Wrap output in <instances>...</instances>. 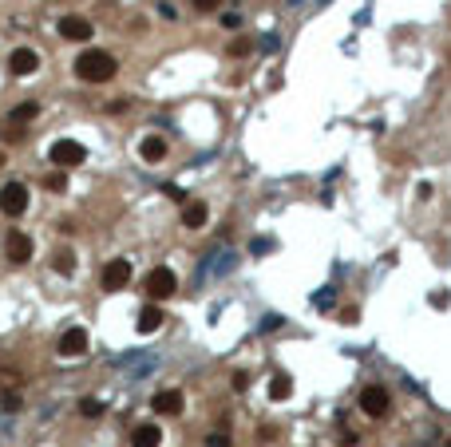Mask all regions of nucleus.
I'll return each instance as SVG.
<instances>
[{"label": "nucleus", "instance_id": "1", "mask_svg": "<svg viewBox=\"0 0 451 447\" xmlns=\"http://www.w3.org/2000/svg\"><path fill=\"white\" fill-rule=\"evenodd\" d=\"M72 68L84 84H107V79H115V72H119V60L103 48H87V52H79V60H75Z\"/></svg>", "mask_w": 451, "mask_h": 447}, {"label": "nucleus", "instance_id": "2", "mask_svg": "<svg viewBox=\"0 0 451 447\" xmlns=\"http://www.w3.org/2000/svg\"><path fill=\"white\" fill-rule=\"evenodd\" d=\"M143 289H146V297H151V301L159 305V301H167V297H174V289H178V278H174L171 266H155L151 273H146Z\"/></svg>", "mask_w": 451, "mask_h": 447}, {"label": "nucleus", "instance_id": "3", "mask_svg": "<svg viewBox=\"0 0 451 447\" xmlns=\"http://www.w3.org/2000/svg\"><path fill=\"white\" fill-rule=\"evenodd\" d=\"M48 158L56 162V170H72V167H79V162H87V146L75 143V139H56Z\"/></svg>", "mask_w": 451, "mask_h": 447}, {"label": "nucleus", "instance_id": "4", "mask_svg": "<svg viewBox=\"0 0 451 447\" xmlns=\"http://www.w3.org/2000/svg\"><path fill=\"white\" fill-rule=\"evenodd\" d=\"M388 408H392V396H388L384 384H368L365 392H360V411H365V416L380 420V416H388Z\"/></svg>", "mask_w": 451, "mask_h": 447}, {"label": "nucleus", "instance_id": "5", "mask_svg": "<svg viewBox=\"0 0 451 447\" xmlns=\"http://www.w3.org/2000/svg\"><path fill=\"white\" fill-rule=\"evenodd\" d=\"M0 210L8 218H20L28 210V186L24 182H4V190H0Z\"/></svg>", "mask_w": 451, "mask_h": 447}, {"label": "nucleus", "instance_id": "6", "mask_svg": "<svg viewBox=\"0 0 451 447\" xmlns=\"http://www.w3.org/2000/svg\"><path fill=\"white\" fill-rule=\"evenodd\" d=\"M131 285V262L127 257H115V262H107L103 266V289L107 293H119Z\"/></svg>", "mask_w": 451, "mask_h": 447}, {"label": "nucleus", "instance_id": "7", "mask_svg": "<svg viewBox=\"0 0 451 447\" xmlns=\"http://www.w3.org/2000/svg\"><path fill=\"white\" fill-rule=\"evenodd\" d=\"M56 32H60L63 40H72V44H87L91 40V20H84V16H60V24H56Z\"/></svg>", "mask_w": 451, "mask_h": 447}, {"label": "nucleus", "instance_id": "8", "mask_svg": "<svg viewBox=\"0 0 451 447\" xmlns=\"http://www.w3.org/2000/svg\"><path fill=\"white\" fill-rule=\"evenodd\" d=\"M56 352H60V356H68V361H75V356H84V352H87V333H84L79 325L63 328V337L56 340Z\"/></svg>", "mask_w": 451, "mask_h": 447}, {"label": "nucleus", "instance_id": "9", "mask_svg": "<svg viewBox=\"0 0 451 447\" xmlns=\"http://www.w3.org/2000/svg\"><path fill=\"white\" fill-rule=\"evenodd\" d=\"M151 408L159 411V416H183L186 400H183V392H178V388H159V392L151 396Z\"/></svg>", "mask_w": 451, "mask_h": 447}, {"label": "nucleus", "instance_id": "10", "mask_svg": "<svg viewBox=\"0 0 451 447\" xmlns=\"http://www.w3.org/2000/svg\"><path fill=\"white\" fill-rule=\"evenodd\" d=\"M206 218H210V210H206L202 198H186V202H183V226H186V230H202V226H206Z\"/></svg>", "mask_w": 451, "mask_h": 447}, {"label": "nucleus", "instance_id": "11", "mask_svg": "<svg viewBox=\"0 0 451 447\" xmlns=\"http://www.w3.org/2000/svg\"><path fill=\"white\" fill-rule=\"evenodd\" d=\"M40 68V56L32 48H16L13 56H8V72L13 75H32Z\"/></svg>", "mask_w": 451, "mask_h": 447}, {"label": "nucleus", "instance_id": "12", "mask_svg": "<svg viewBox=\"0 0 451 447\" xmlns=\"http://www.w3.org/2000/svg\"><path fill=\"white\" fill-rule=\"evenodd\" d=\"M8 262H13V266L32 262V238H28V234H8Z\"/></svg>", "mask_w": 451, "mask_h": 447}, {"label": "nucleus", "instance_id": "13", "mask_svg": "<svg viewBox=\"0 0 451 447\" xmlns=\"http://www.w3.org/2000/svg\"><path fill=\"white\" fill-rule=\"evenodd\" d=\"M139 158H143V162H162V158H167V139H162V135H143Z\"/></svg>", "mask_w": 451, "mask_h": 447}, {"label": "nucleus", "instance_id": "14", "mask_svg": "<svg viewBox=\"0 0 451 447\" xmlns=\"http://www.w3.org/2000/svg\"><path fill=\"white\" fill-rule=\"evenodd\" d=\"M162 321H167V317H162L159 305H146L143 313H139V321H135V328H139L143 337H151V333H159L162 328Z\"/></svg>", "mask_w": 451, "mask_h": 447}, {"label": "nucleus", "instance_id": "15", "mask_svg": "<svg viewBox=\"0 0 451 447\" xmlns=\"http://www.w3.org/2000/svg\"><path fill=\"white\" fill-rule=\"evenodd\" d=\"M159 444H162L159 423H139L131 432V447H159Z\"/></svg>", "mask_w": 451, "mask_h": 447}, {"label": "nucleus", "instance_id": "16", "mask_svg": "<svg viewBox=\"0 0 451 447\" xmlns=\"http://www.w3.org/2000/svg\"><path fill=\"white\" fill-rule=\"evenodd\" d=\"M289 396H293L289 376H273V380H269V400H289Z\"/></svg>", "mask_w": 451, "mask_h": 447}, {"label": "nucleus", "instance_id": "17", "mask_svg": "<svg viewBox=\"0 0 451 447\" xmlns=\"http://www.w3.org/2000/svg\"><path fill=\"white\" fill-rule=\"evenodd\" d=\"M52 266H56V273H63V278H72V269H75V254H72V250H60Z\"/></svg>", "mask_w": 451, "mask_h": 447}, {"label": "nucleus", "instance_id": "18", "mask_svg": "<svg viewBox=\"0 0 451 447\" xmlns=\"http://www.w3.org/2000/svg\"><path fill=\"white\" fill-rule=\"evenodd\" d=\"M36 115H40V103H20V107H13L8 119H13V123H28V119H36Z\"/></svg>", "mask_w": 451, "mask_h": 447}, {"label": "nucleus", "instance_id": "19", "mask_svg": "<svg viewBox=\"0 0 451 447\" xmlns=\"http://www.w3.org/2000/svg\"><path fill=\"white\" fill-rule=\"evenodd\" d=\"M44 186H48L52 194H63L68 190V174H63V170H52V174H44Z\"/></svg>", "mask_w": 451, "mask_h": 447}, {"label": "nucleus", "instance_id": "20", "mask_svg": "<svg viewBox=\"0 0 451 447\" xmlns=\"http://www.w3.org/2000/svg\"><path fill=\"white\" fill-rule=\"evenodd\" d=\"M79 416L84 420H99L103 416V400H79Z\"/></svg>", "mask_w": 451, "mask_h": 447}, {"label": "nucleus", "instance_id": "21", "mask_svg": "<svg viewBox=\"0 0 451 447\" xmlns=\"http://www.w3.org/2000/svg\"><path fill=\"white\" fill-rule=\"evenodd\" d=\"M206 447H234L230 435H226V420L218 423V432H214V435H206Z\"/></svg>", "mask_w": 451, "mask_h": 447}, {"label": "nucleus", "instance_id": "22", "mask_svg": "<svg viewBox=\"0 0 451 447\" xmlns=\"http://www.w3.org/2000/svg\"><path fill=\"white\" fill-rule=\"evenodd\" d=\"M250 52H254V44H250V40H245V36L230 40V56H250Z\"/></svg>", "mask_w": 451, "mask_h": 447}, {"label": "nucleus", "instance_id": "23", "mask_svg": "<svg viewBox=\"0 0 451 447\" xmlns=\"http://www.w3.org/2000/svg\"><path fill=\"white\" fill-rule=\"evenodd\" d=\"M0 408H4V411H16V408H20V396H16V392H4V396H0Z\"/></svg>", "mask_w": 451, "mask_h": 447}, {"label": "nucleus", "instance_id": "24", "mask_svg": "<svg viewBox=\"0 0 451 447\" xmlns=\"http://www.w3.org/2000/svg\"><path fill=\"white\" fill-rule=\"evenodd\" d=\"M234 392H245V388H250V372H234Z\"/></svg>", "mask_w": 451, "mask_h": 447}, {"label": "nucleus", "instance_id": "25", "mask_svg": "<svg viewBox=\"0 0 451 447\" xmlns=\"http://www.w3.org/2000/svg\"><path fill=\"white\" fill-rule=\"evenodd\" d=\"M162 194H167V198H171V202H186V194L178 190V186H162Z\"/></svg>", "mask_w": 451, "mask_h": 447}, {"label": "nucleus", "instance_id": "26", "mask_svg": "<svg viewBox=\"0 0 451 447\" xmlns=\"http://www.w3.org/2000/svg\"><path fill=\"white\" fill-rule=\"evenodd\" d=\"M222 28H238V13H222Z\"/></svg>", "mask_w": 451, "mask_h": 447}, {"label": "nucleus", "instance_id": "27", "mask_svg": "<svg viewBox=\"0 0 451 447\" xmlns=\"http://www.w3.org/2000/svg\"><path fill=\"white\" fill-rule=\"evenodd\" d=\"M356 317H360L356 309H344V313H341V321H344V325H356Z\"/></svg>", "mask_w": 451, "mask_h": 447}, {"label": "nucleus", "instance_id": "28", "mask_svg": "<svg viewBox=\"0 0 451 447\" xmlns=\"http://www.w3.org/2000/svg\"><path fill=\"white\" fill-rule=\"evenodd\" d=\"M194 8H202V13H210V8H218V0H194Z\"/></svg>", "mask_w": 451, "mask_h": 447}, {"label": "nucleus", "instance_id": "29", "mask_svg": "<svg viewBox=\"0 0 451 447\" xmlns=\"http://www.w3.org/2000/svg\"><path fill=\"white\" fill-rule=\"evenodd\" d=\"M0 167H4V151H0Z\"/></svg>", "mask_w": 451, "mask_h": 447}]
</instances>
